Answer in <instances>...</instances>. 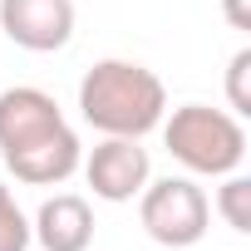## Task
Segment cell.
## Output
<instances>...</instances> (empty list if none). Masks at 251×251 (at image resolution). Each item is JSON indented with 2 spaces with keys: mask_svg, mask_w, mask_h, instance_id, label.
Wrapping results in <instances>:
<instances>
[{
  "mask_svg": "<svg viewBox=\"0 0 251 251\" xmlns=\"http://www.w3.org/2000/svg\"><path fill=\"white\" fill-rule=\"evenodd\" d=\"M0 30L30 54H54L74 40V0H0Z\"/></svg>",
  "mask_w": 251,
  "mask_h": 251,
  "instance_id": "cell-6",
  "label": "cell"
},
{
  "mask_svg": "<svg viewBox=\"0 0 251 251\" xmlns=\"http://www.w3.org/2000/svg\"><path fill=\"white\" fill-rule=\"evenodd\" d=\"M163 148L173 163L187 168V177H226L246 163V123L231 108L212 103H182L163 113Z\"/></svg>",
  "mask_w": 251,
  "mask_h": 251,
  "instance_id": "cell-3",
  "label": "cell"
},
{
  "mask_svg": "<svg viewBox=\"0 0 251 251\" xmlns=\"http://www.w3.org/2000/svg\"><path fill=\"white\" fill-rule=\"evenodd\" d=\"M138 222H143V231L158 241V246H168V251H187V246H197L202 236H207V226H212V202H207V192L187 177V173H177V177H148V187L138 192Z\"/></svg>",
  "mask_w": 251,
  "mask_h": 251,
  "instance_id": "cell-4",
  "label": "cell"
},
{
  "mask_svg": "<svg viewBox=\"0 0 251 251\" xmlns=\"http://www.w3.org/2000/svg\"><path fill=\"white\" fill-rule=\"evenodd\" d=\"M79 168H84V182L94 187L99 202H138V192L153 177L143 138H99Z\"/></svg>",
  "mask_w": 251,
  "mask_h": 251,
  "instance_id": "cell-5",
  "label": "cell"
},
{
  "mask_svg": "<svg viewBox=\"0 0 251 251\" xmlns=\"http://www.w3.org/2000/svg\"><path fill=\"white\" fill-rule=\"evenodd\" d=\"M0 251H30V217L5 182H0Z\"/></svg>",
  "mask_w": 251,
  "mask_h": 251,
  "instance_id": "cell-9",
  "label": "cell"
},
{
  "mask_svg": "<svg viewBox=\"0 0 251 251\" xmlns=\"http://www.w3.org/2000/svg\"><path fill=\"white\" fill-rule=\"evenodd\" d=\"M0 163L25 187H59L79 173L84 143L54 94L35 84L0 89Z\"/></svg>",
  "mask_w": 251,
  "mask_h": 251,
  "instance_id": "cell-1",
  "label": "cell"
},
{
  "mask_svg": "<svg viewBox=\"0 0 251 251\" xmlns=\"http://www.w3.org/2000/svg\"><path fill=\"white\" fill-rule=\"evenodd\" d=\"M226 108L236 118L251 113V45H241L231 54V64H226Z\"/></svg>",
  "mask_w": 251,
  "mask_h": 251,
  "instance_id": "cell-10",
  "label": "cell"
},
{
  "mask_svg": "<svg viewBox=\"0 0 251 251\" xmlns=\"http://www.w3.org/2000/svg\"><path fill=\"white\" fill-rule=\"evenodd\" d=\"M217 217L236 236L251 231V177H241V173H226L222 177V187H217Z\"/></svg>",
  "mask_w": 251,
  "mask_h": 251,
  "instance_id": "cell-8",
  "label": "cell"
},
{
  "mask_svg": "<svg viewBox=\"0 0 251 251\" xmlns=\"http://www.w3.org/2000/svg\"><path fill=\"white\" fill-rule=\"evenodd\" d=\"M30 241H40V251H89L94 246V207L79 192H54L40 202L35 222H30Z\"/></svg>",
  "mask_w": 251,
  "mask_h": 251,
  "instance_id": "cell-7",
  "label": "cell"
},
{
  "mask_svg": "<svg viewBox=\"0 0 251 251\" xmlns=\"http://www.w3.org/2000/svg\"><path fill=\"white\" fill-rule=\"evenodd\" d=\"M222 15L231 30H251V0H222Z\"/></svg>",
  "mask_w": 251,
  "mask_h": 251,
  "instance_id": "cell-11",
  "label": "cell"
},
{
  "mask_svg": "<svg viewBox=\"0 0 251 251\" xmlns=\"http://www.w3.org/2000/svg\"><path fill=\"white\" fill-rule=\"evenodd\" d=\"M163 113L168 89L138 59H99L79 79V118L103 138H148Z\"/></svg>",
  "mask_w": 251,
  "mask_h": 251,
  "instance_id": "cell-2",
  "label": "cell"
}]
</instances>
